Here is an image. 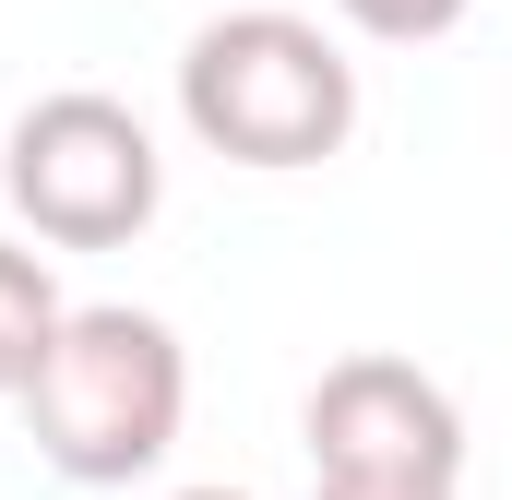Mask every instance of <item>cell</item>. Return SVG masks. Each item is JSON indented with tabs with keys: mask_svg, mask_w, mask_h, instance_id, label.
<instances>
[{
	"mask_svg": "<svg viewBox=\"0 0 512 500\" xmlns=\"http://www.w3.org/2000/svg\"><path fill=\"white\" fill-rule=\"evenodd\" d=\"M179 417H191V346L155 322V310H60L48 358L24 381V429L36 453L72 477V489H131L179 453Z\"/></svg>",
	"mask_w": 512,
	"mask_h": 500,
	"instance_id": "6da1fadb",
	"label": "cell"
},
{
	"mask_svg": "<svg viewBox=\"0 0 512 500\" xmlns=\"http://www.w3.org/2000/svg\"><path fill=\"white\" fill-rule=\"evenodd\" d=\"M179 120L227 167H322L358 131V60L310 24V12H215L179 48Z\"/></svg>",
	"mask_w": 512,
	"mask_h": 500,
	"instance_id": "7a4b0ae2",
	"label": "cell"
},
{
	"mask_svg": "<svg viewBox=\"0 0 512 500\" xmlns=\"http://www.w3.org/2000/svg\"><path fill=\"white\" fill-rule=\"evenodd\" d=\"M0 191H12V215L48 250H120V239H143L155 203H167V155H155V131L131 120L120 96L60 84V96H36V108L12 120Z\"/></svg>",
	"mask_w": 512,
	"mask_h": 500,
	"instance_id": "3957f363",
	"label": "cell"
},
{
	"mask_svg": "<svg viewBox=\"0 0 512 500\" xmlns=\"http://www.w3.org/2000/svg\"><path fill=\"white\" fill-rule=\"evenodd\" d=\"M310 477L334 489H453L465 477V405L417 358H334L310 381Z\"/></svg>",
	"mask_w": 512,
	"mask_h": 500,
	"instance_id": "277c9868",
	"label": "cell"
},
{
	"mask_svg": "<svg viewBox=\"0 0 512 500\" xmlns=\"http://www.w3.org/2000/svg\"><path fill=\"white\" fill-rule=\"evenodd\" d=\"M60 310H72V298L48 286V262L0 239V405H24V381L48 358V334H60Z\"/></svg>",
	"mask_w": 512,
	"mask_h": 500,
	"instance_id": "5b68a950",
	"label": "cell"
},
{
	"mask_svg": "<svg viewBox=\"0 0 512 500\" xmlns=\"http://www.w3.org/2000/svg\"><path fill=\"white\" fill-rule=\"evenodd\" d=\"M358 36H382V48H429V36H453L477 0H334Z\"/></svg>",
	"mask_w": 512,
	"mask_h": 500,
	"instance_id": "8992f818",
	"label": "cell"
},
{
	"mask_svg": "<svg viewBox=\"0 0 512 500\" xmlns=\"http://www.w3.org/2000/svg\"><path fill=\"white\" fill-rule=\"evenodd\" d=\"M310 500H453V489H334V477H322Z\"/></svg>",
	"mask_w": 512,
	"mask_h": 500,
	"instance_id": "52a82bcc",
	"label": "cell"
},
{
	"mask_svg": "<svg viewBox=\"0 0 512 500\" xmlns=\"http://www.w3.org/2000/svg\"><path fill=\"white\" fill-rule=\"evenodd\" d=\"M179 500H251V489H179Z\"/></svg>",
	"mask_w": 512,
	"mask_h": 500,
	"instance_id": "ba28073f",
	"label": "cell"
}]
</instances>
